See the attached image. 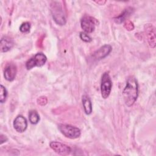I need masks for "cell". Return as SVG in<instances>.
I'll use <instances>...</instances> for the list:
<instances>
[{"mask_svg":"<svg viewBox=\"0 0 156 156\" xmlns=\"http://www.w3.org/2000/svg\"><path fill=\"white\" fill-rule=\"evenodd\" d=\"M48 102V99L46 98V97L45 96H41L39 98H38L37 99V103L38 104L40 105H44L47 104Z\"/></svg>","mask_w":156,"mask_h":156,"instance_id":"20","label":"cell"},{"mask_svg":"<svg viewBox=\"0 0 156 156\" xmlns=\"http://www.w3.org/2000/svg\"><path fill=\"white\" fill-rule=\"evenodd\" d=\"M95 2L96 3H98V4H99V5H103L105 3L106 1H95Z\"/></svg>","mask_w":156,"mask_h":156,"instance_id":"22","label":"cell"},{"mask_svg":"<svg viewBox=\"0 0 156 156\" xmlns=\"http://www.w3.org/2000/svg\"><path fill=\"white\" fill-rule=\"evenodd\" d=\"M29 119L31 124H36L40 121V116L35 110H32L29 112Z\"/></svg>","mask_w":156,"mask_h":156,"instance_id":"15","label":"cell"},{"mask_svg":"<svg viewBox=\"0 0 156 156\" xmlns=\"http://www.w3.org/2000/svg\"><path fill=\"white\" fill-rule=\"evenodd\" d=\"M132 11H133V9L131 7H128L122 13H121L119 15H118V16L114 18L115 22L118 24L122 23L126 20V19L127 17H129L132 13Z\"/></svg>","mask_w":156,"mask_h":156,"instance_id":"13","label":"cell"},{"mask_svg":"<svg viewBox=\"0 0 156 156\" xmlns=\"http://www.w3.org/2000/svg\"><path fill=\"white\" fill-rule=\"evenodd\" d=\"M51 12L54 21L60 26L66 23V15L62 4L59 1H52L50 5Z\"/></svg>","mask_w":156,"mask_h":156,"instance_id":"2","label":"cell"},{"mask_svg":"<svg viewBox=\"0 0 156 156\" xmlns=\"http://www.w3.org/2000/svg\"><path fill=\"white\" fill-rule=\"evenodd\" d=\"M1 93H0V102L1 103L5 102L7 97V91L4 86L1 85Z\"/></svg>","mask_w":156,"mask_h":156,"instance_id":"16","label":"cell"},{"mask_svg":"<svg viewBox=\"0 0 156 156\" xmlns=\"http://www.w3.org/2000/svg\"><path fill=\"white\" fill-rule=\"evenodd\" d=\"M97 23L98 21L94 18L88 15H84L80 21L82 29L87 34L92 33L94 30Z\"/></svg>","mask_w":156,"mask_h":156,"instance_id":"6","label":"cell"},{"mask_svg":"<svg viewBox=\"0 0 156 156\" xmlns=\"http://www.w3.org/2000/svg\"><path fill=\"white\" fill-rule=\"evenodd\" d=\"M82 105L84 112L87 115H90L92 112V104L90 99L87 95L82 96Z\"/></svg>","mask_w":156,"mask_h":156,"instance_id":"14","label":"cell"},{"mask_svg":"<svg viewBox=\"0 0 156 156\" xmlns=\"http://www.w3.org/2000/svg\"><path fill=\"white\" fill-rule=\"evenodd\" d=\"M13 127L19 133L24 132L27 127V122L23 115L17 116L13 121Z\"/></svg>","mask_w":156,"mask_h":156,"instance_id":"9","label":"cell"},{"mask_svg":"<svg viewBox=\"0 0 156 156\" xmlns=\"http://www.w3.org/2000/svg\"><path fill=\"white\" fill-rule=\"evenodd\" d=\"M17 72L16 66L13 63H9L5 68L4 71V76L5 80L7 81H13L16 76Z\"/></svg>","mask_w":156,"mask_h":156,"instance_id":"10","label":"cell"},{"mask_svg":"<svg viewBox=\"0 0 156 156\" xmlns=\"http://www.w3.org/2000/svg\"><path fill=\"white\" fill-rule=\"evenodd\" d=\"M14 43L13 40L8 37L4 36L2 37L0 42V48L1 52H6L10 51L13 46Z\"/></svg>","mask_w":156,"mask_h":156,"instance_id":"12","label":"cell"},{"mask_svg":"<svg viewBox=\"0 0 156 156\" xmlns=\"http://www.w3.org/2000/svg\"><path fill=\"white\" fill-rule=\"evenodd\" d=\"M112 48L109 44H105L96 50L93 54L92 57L95 60H100L106 57L112 51Z\"/></svg>","mask_w":156,"mask_h":156,"instance_id":"8","label":"cell"},{"mask_svg":"<svg viewBox=\"0 0 156 156\" xmlns=\"http://www.w3.org/2000/svg\"><path fill=\"white\" fill-rule=\"evenodd\" d=\"M138 95V84L136 79L133 76L129 77L126 82V85L122 91V96L125 104L127 107L133 105Z\"/></svg>","mask_w":156,"mask_h":156,"instance_id":"1","label":"cell"},{"mask_svg":"<svg viewBox=\"0 0 156 156\" xmlns=\"http://www.w3.org/2000/svg\"><path fill=\"white\" fill-rule=\"evenodd\" d=\"M80 38L82 41L87 43H90L92 41V38H91V37L85 32H81L80 33Z\"/></svg>","mask_w":156,"mask_h":156,"instance_id":"18","label":"cell"},{"mask_svg":"<svg viewBox=\"0 0 156 156\" xmlns=\"http://www.w3.org/2000/svg\"><path fill=\"white\" fill-rule=\"evenodd\" d=\"M124 27L126 29H127L129 31L132 30L134 29L133 23L130 20H127L125 21V23L124 24Z\"/></svg>","mask_w":156,"mask_h":156,"instance_id":"19","label":"cell"},{"mask_svg":"<svg viewBox=\"0 0 156 156\" xmlns=\"http://www.w3.org/2000/svg\"><path fill=\"white\" fill-rule=\"evenodd\" d=\"M58 129L66 138L69 139H76L80 136V130L74 126L66 124H58Z\"/></svg>","mask_w":156,"mask_h":156,"instance_id":"3","label":"cell"},{"mask_svg":"<svg viewBox=\"0 0 156 156\" xmlns=\"http://www.w3.org/2000/svg\"><path fill=\"white\" fill-rule=\"evenodd\" d=\"M30 29V24L29 22L23 23L20 26V30L22 33H28Z\"/></svg>","mask_w":156,"mask_h":156,"instance_id":"17","label":"cell"},{"mask_svg":"<svg viewBox=\"0 0 156 156\" xmlns=\"http://www.w3.org/2000/svg\"><path fill=\"white\" fill-rule=\"evenodd\" d=\"M46 61V56L42 52H38L26 62V67L27 69H30L35 66L40 67L44 65Z\"/></svg>","mask_w":156,"mask_h":156,"instance_id":"5","label":"cell"},{"mask_svg":"<svg viewBox=\"0 0 156 156\" xmlns=\"http://www.w3.org/2000/svg\"><path fill=\"white\" fill-rule=\"evenodd\" d=\"M7 140H8V138H7L6 136L4 135L3 134H1V135H0V144H1L6 142L7 141Z\"/></svg>","mask_w":156,"mask_h":156,"instance_id":"21","label":"cell"},{"mask_svg":"<svg viewBox=\"0 0 156 156\" xmlns=\"http://www.w3.org/2000/svg\"><path fill=\"white\" fill-rule=\"evenodd\" d=\"M145 29L146 37L149 46L151 48H155V28L152 25H147Z\"/></svg>","mask_w":156,"mask_h":156,"instance_id":"11","label":"cell"},{"mask_svg":"<svg viewBox=\"0 0 156 156\" xmlns=\"http://www.w3.org/2000/svg\"><path fill=\"white\" fill-rule=\"evenodd\" d=\"M112 82L108 72H105L101 78V96L104 99H107L112 90Z\"/></svg>","mask_w":156,"mask_h":156,"instance_id":"4","label":"cell"},{"mask_svg":"<svg viewBox=\"0 0 156 156\" xmlns=\"http://www.w3.org/2000/svg\"><path fill=\"white\" fill-rule=\"evenodd\" d=\"M49 146L55 152L59 155H66L71 152V148L69 146L58 141H51L49 143Z\"/></svg>","mask_w":156,"mask_h":156,"instance_id":"7","label":"cell"}]
</instances>
